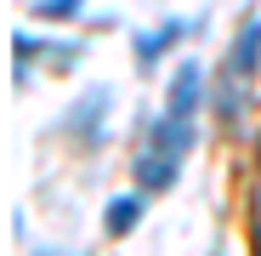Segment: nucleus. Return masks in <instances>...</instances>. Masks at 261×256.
I'll return each instance as SVG.
<instances>
[{
	"mask_svg": "<svg viewBox=\"0 0 261 256\" xmlns=\"http://www.w3.org/2000/svg\"><path fill=\"white\" fill-rule=\"evenodd\" d=\"M199 97H204V68H199V63H182L176 74H170V103H165V114H170V120H193V114H199Z\"/></svg>",
	"mask_w": 261,
	"mask_h": 256,
	"instance_id": "1",
	"label": "nucleus"
},
{
	"mask_svg": "<svg viewBox=\"0 0 261 256\" xmlns=\"http://www.w3.org/2000/svg\"><path fill=\"white\" fill-rule=\"evenodd\" d=\"M255 68H261V17H250V23L239 29L233 52H227V74H233V80H255Z\"/></svg>",
	"mask_w": 261,
	"mask_h": 256,
	"instance_id": "2",
	"label": "nucleus"
},
{
	"mask_svg": "<svg viewBox=\"0 0 261 256\" xmlns=\"http://www.w3.org/2000/svg\"><path fill=\"white\" fill-rule=\"evenodd\" d=\"M188 148H193V120H170V114H165V120L153 125L148 154H165V159H176V165H182V154H188Z\"/></svg>",
	"mask_w": 261,
	"mask_h": 256,
	"instance_id": "3",
	"label": "nucleus"
},
{
	"mask_svg": "<svg viewBox=\"0 0 261 256\" xmlns=\"http://www.w3.org/2000/svg\"><path fill=\"white\" fill-rule=\"evenodd\" d=\"M182 34H188V23H165V29H153V34H137V63H142V68H153V57H159V52H170Z\"/></svg>",
	"mask_w": 261,
	"mask_h": 256,
	"instance_id": "4",
	"label": "nucleus"
},
{
	"mask_svg": "<svg viewBox=\"0 0 261 256\" xmlns=\"http://www.w3.org/2000/svg\"><path fill=\"white\" fill-rule=\"evenodd\" d=\"M176 171H182L176 159H165V154H142V159H137V182H142V188H170V182H176Z\"/></svg>",
	"mask_w": 261,
	"mask_h": 256,
	"instance_id": "5",
	"label": "nucleus"
},
{
	"mask_svg": "<svg viewBox=\"0 0 261 256\" xmlns=\"http://www.w3.org/2000/svg\"><path fill=\"white\" fill-rule=\"evenodd\" d=\"M102 222H108V234H130V228L142 222V194H125V199H114Z\"/></svg>",
	"mask_w": 261,
	"mask_h": 256,
	"instance_id": "6",
	"label": "nucleus"
},
{
	"mask_svg": "<svg viewBox=\"0 0 261 256\" xmlns=\"http://www.w3.org/2000/svg\"><path fill=\"white\" fill-rule=\"evenodd\" d=\"M80 6H85V0H34V17H46V23H68V17H80Z\"/></svg>",
	"mask_w": 261,
	"mask_h": 256,
	"instance_id": "7",
	"label": "nucleus"
},
{
	"mask_svg": "<svg viewBox=\"0 0 261 256\" xmlns=\"http://www.w3.org/2000/svg\"><path fill=\"white\" fill-rule=\"evenodd\" d=\"M255 256H261V239H255Z\"/></svg>",
	"mask_w": 261,
	"mask_h": 256,
	"instance_id": "8",
	"label": "nucleus"
}]
</instances>
